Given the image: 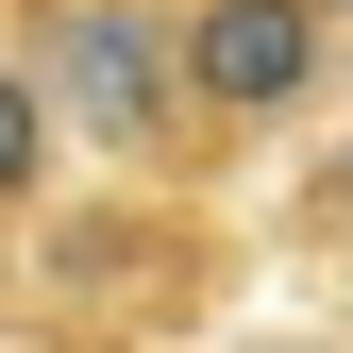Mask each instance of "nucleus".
<instances>
[{
	"instance_id": "1",
	"label": "nucleus",
	"mask_w": 353,
	"mask_h": 353,
	"mask_svg": "<svg viewBox=\"0 0 353 353\" xmlns=\"http://www.w3.org/2000/svg\"><path fill=\"white\" fill-rule=\"evenodd\" d=\"M219 185H135V168H84V185H51V219L17 236V303L34 336H168L219 270L202 236Z\"/></svg>"
},
{
	"instance_id": "2",
	"label": "nucleus",
	"mask_w": 353,
	"mask_h": 353,
	"mask_svg": "<svg viewBox=\"0 0 353 353\" xmlns=\"http://www.w3.org/2000/svg\"><path fill=\"white\" fill-rule=\"evenodd\" d=\"M0 34L34 51L68 152L135 168V185H202V118H185V34L168 0H0Z\"/></svg>"
},
{
	"instance_id": "3",
	"label": "nucleus",
	"mask_w": 353,
	"mask_h": 353,
	"mask_svg": "<svg viewBox=\"0 0 353 353\" xmlns=\"http://www.w3.org/2000/svg\"><path fill=\"white\" fill-rule=\"evenodd\" d=\"M185 34V118H202V185H236L252 152H286L353 68V0H168Z\"/></svg>"
},
{
	"instance_id": "4",
	"label": "nucleus",
	"mask_w": 353,
	"mask_h": 353,
	"mask_svg": "<svg viewBox=\"0 0 353 353\" xmlns=\"http://www.w3.org/2000/svg\"><path fill=\"white\" fill-rule=\"evenodd\" d=\"M68 168H84V152H68L51 84H34V51H17V34H0V252L51 219V185H68Z\"/></svg>"
}]
</instances>
